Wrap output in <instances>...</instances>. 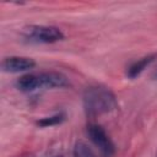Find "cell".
Segmentation results:
<instances>
[{
	"mask_svg": "<svg viewBox=\"0 0 157 157\" xmlns=\"http://www.w3.org/2000/svg\"><path fill=\"white\" fill-rule=\"evenodd\" d=\"M82 103L86 114L91 118L108 114L118 108L114 92L103 85H91L85 88Z\"/></svg>",
	"mask_w": 157,
	"mask_h": 157,
	"instance_id": "cell-1",
	"label": "cell"
},
{
	"mask_svg": "<svg viewBox=\"0 0 157 157\" xmlns=\"http://www.w3.org/2000/svg\"><path fill=\"white\" fill-rule=\"evenodd\" d=\"M17 90L22 92H33L40 88H64L69 86L67 77L58 71L28 72L18 77L15 82Z\"/></svg>",
	"mask_w": 157,
	"mask_h": 157,
	"instance_id": "cell-2",
	"label": "cell"
},
{
	"mask_svg": "<svg viewBox=\"0 0 157 157\" xmlns=\"http://www.w3.org/2000/svg\"><path fill=\"white\" fill-rule=\"evenodd\" d=\"M23 38L29 43L52 44L64 39V33L55 26L31 25L23 28Z\"/></svg>",
	"mask_w": 157,
	"mask_h": 157,
	"instance_id": "cell-3",
	"label": "cell"
},
{
	"mask_svg": "<svg viewBox=\"0 0 157 157\" xmlns=\"http://www.w3.org/2000/svg\"><path fill=\"white\" fill-rule=\"evenodd\" d=\"M87 136L88 139L92 141V144L98 147V150L107 157H110L114 153V144L112 141V139L109 137V135L107 134V131L98 124L91 123L87 125L86 129Z\"/></svg>",
	"mask_w": 157,
	"mask_h": 157,
	"instance_id": "cell-4",
	"label": "cell"
},
{
	"mask_svg": "<svg viewBox=\"0 0 157 157\" xmlns=\"http://www.w3.org/2000/svg\"><path fill=\"white\" fill-rule=\"evenodd\" d=\"M36 66V61L27 56H18L11 55L4 58L1 63V69L9 74H18V72H27Z\"/></svg>",
	"mask_w": 157,
	"mask_h": 157,
	"instance_id": "cell-5",
	"label": "cell"
},
{
	"mask_svg": "<svg viewBox=\"0 0 157 157\" xmlns=\"http://www.w3.org/2000/svg\"><path fill=\"white\" fill-rule=\"evenodd\" d=\"M157 58L156 54H150V55H146V56H142L140 58L139 60L134 61L128 69H126V76L129 78H136L137 76H140L146 67H148L153 61L155 59Z\"/></svg>",
	"mask_w": 157,
	"mask_h": 157,
	"instance_id": "cell-6",
	"label": "cell"
},
{
	"mask_svg": "<svg viewBox=\"0 0 157 157\" xmlns=\"http://www.w3.org/2000/svg\"><path fill=\"white\" fill-rule=\"evenodd\" d=\"M72 156L74 157H97L92 147L85 141H76L72 150Z\"/></svg>",
	"mask_w": 157,
	"mask_h": 157,
	"instance_id": "cell-7",
	"label": "cell"
},
{
	"mask_svg": "<svg viewBox=\"0 0 157 157\" xmlns=\"http://www.w3.org/2000/svg\"><path fill=\"white\" fill-rule=\"evenodd\" d=\"M65 119V115L63 113H58V114H54V115H50V117H45V118H42L40 120L37 121V125L39 126H43V128H48V126H54V125H58V124H61Z\"/></svg>",
	"mask_w": 157,
	"mask_h": 157,
	"instance_id": "cell-8",
	"label": "cell"
},
{
	"mask_svg": "<svg viewBox=\"0 0 157 157\" xmlns=\"http://www.w3.org/2000/svg\"><path fill=\"white\" fill-rule=\"evenodd\" d=\"M151 76H152V78H153V80H157V66L153 69V71H152V75H151Z\"/></svg>",
	"mask_w": 157,
	"mask_h": 157,
	"instance_id": "cell-9",
	"label": "cell"
},
{
	"mask_svg": "<svg viewBox=\"0 0 157 157\" xmlns=\"http://www.w3.org/2000/svg\"><path fill=\"white\" fill-rule=\"evenodd\" d=\"M21 157H36V156L32 155V153H27V155H23V156H21Z\"/></svg>",
	"mask_w": 157,
	"mask_h": 157,
	"instance_id": "cell-10",
	"label": "cell"
},
{
	"mask_svg": "<svg viewBox=\"0 0 157 157\" xmlns=\"http://www.w3.org/2000/svg\"><path fill=\"white\" fill-rule=\"evenodd\" d=\"M53 157H64V156H53Z\"/></svg>",
	"mask_w": 157,
	"mask_h": 157,
	"instance_id": "cell-11",
	"label": "cell"
},
{
	"mask_svg": "<svg viewBox=\"0 0 157 157\" xmlns=\"http://www.w3.org/2000/svg\"><path fill=\"white\" fill-rule=\"evenodd\" d=\"M156 157H157V153H156Z\"/></svg>",
	"mask_w": 157,
	"mask_h": 157,
	"instance_id": "cell-12",
	"label": "cell"
}]
</instances>
